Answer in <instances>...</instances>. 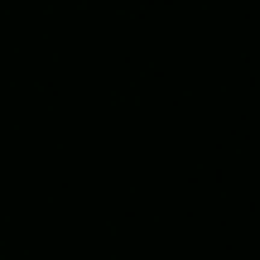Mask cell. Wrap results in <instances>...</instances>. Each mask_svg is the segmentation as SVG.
<instances>
[]
</instances>
